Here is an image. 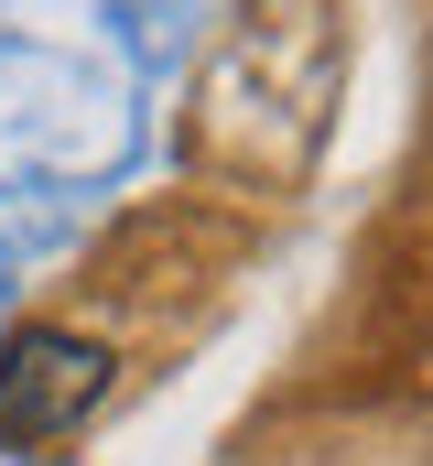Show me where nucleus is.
I'll return each instance as SVG.
<instances>
[{"label": "nucleus", "mask_w": 433, "mask_h": 466, "mask_svg": "<svg viewBox=\"0 0 433 466\" xmlns=\"http://www.w3.org/2000/svg\"><path fill=\"white\" fill-rule=\"evenodd\" d=\"M119 390V358L76 326H22L0 348V445H65L98 423V401Z\"/></svg>", "instance_id": "obj_1"}]
</instances>
